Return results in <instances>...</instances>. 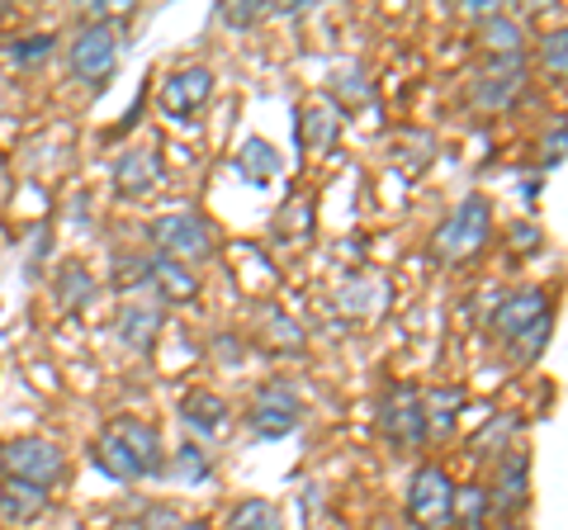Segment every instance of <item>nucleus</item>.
Wrapping results in <instances>:
<instances>
[{"label": "nucleus", "mask_w": 568, "mask_h": 530, "mask_svg": "<svg viewBox=\"0 0 568 530\" xmlns=\"http://www.w3.org/2000/svg\"><path fill=\"white\" fill-rule=\"evenodd\" d=\"M91 459H95V469L110 473L114 483H142V479H162L166 473L162 431L142 417H114L110 427L95 436Z\"/></svg>", "instance_id": "1"}, {"label": "nucleus", "mask_w": 568, "mask_h": 530, "mask_svg": "<svg viewBox=\"0 0 568 530\" xmlns=\"http://www.w3.org/2000/svg\"><path fill=\"white\" fill-rule=\"evenodd\" d=\"M488 233H493V208H488V200L484 194H465L450 214H446V223L436 227V237H432V252L440 256V261H465V256H474L478 246L488 242Z\"/></svg>", "instance_id": "2"}, {"label": "nucleus", "mask_w": 568, "mask_h": 530, "mask_svg": "<svg viewBox=\"0 0 568 530\" xmlns=\"http://www.w3.org/2000/svg\"><path fill=\"white\" fill-rule=\"evenodd\" d=\"M0 459H6V479H20L29 488H52L62 479V469H67V455L58 440H48V436H20V440H10L6 450H0Z\"/></svg>", "instance_id": "3"}, {"label": "nucleus", "mask_w": 568, "mask_h": 530, "mask_svg": "<svg viewBox=\"0 0 568 530\" xmlns=\"http://www.w3.org/2000/svg\"><path fill=\"white\" fill-rule=\"evenodd\" d=\"M67 67H71V77L77 81H91V85H104L114 77V67H119V33L114 24H81L77 29V39H71L67 48Z\"/></svg>", "instance_id": "4"}, {"label": "nucleus", "mask_w": 568, "mask_h": 530, "mask_svg": "<svg viewBox=\"0 0 568 530\" xmlns=\"http://www.w3.org/2000/svg\"><path fill=\"white\" fill-rule=\"evenodd\" d=\"M450 507H455V483L440 465H417L413 483H407V517L417 530H450Z\"/></svg>", "instance_id": "5"}, {"label": "nucleus", "mask_w": 568, "mask_h": 530, "mask_svg": "<svg viewBox=\"0 0 568 530\" xmlns=\"http://www.w3.org/2000/svg\"><path fill=\"white\" fill-rule=\"evenodd\" d=\"M304 421V398L294 394L290 379H265L252 398V431L261 440H284Z\"/></svg>", "instance_id": "6"}, {"label": "nucleus", "mask_w": 568, "mask_h": 530, "mask_svg": "<svg viewBox=\"0 0 568 530\" xmlns=\"http://www.w3.org/2000/svg\"><path fill=\"white\" fill-rule=\"evenodd\" d=\"M379 431L388 436V446L398 450H413L426 446V417H422V388L413 384H394L388 394L379 398Z\"/></svg>", "instance_id": "7"}, {"label": "nucleus", "mask_w": 568, "mask_h": 530, "mask_svg": "<svg viewBox=\"0 0 568 530\" xmlns=\"http://www.w3.org/2000/svg\"><path fill=\"white\" fill-rule=\"evenodd\" d=\"M526 81H530L526 52H511V58H488V62H484V72L474 77L469 95H474L478 110H507L511 100H521Z\"/></svg>", "instance_id": "8"}, {"label": "nucleus", "mask_w": 568, "mask_h": 530, "mask_svg": "<svg viewBox=\"0 0 568 530\" xmlns=\"http://www.w3.org/2000/svg\"><path fill=\"white\" fill-rule=\"evenodd\" d=\"M148 237L171 261H204L213 252V233L200 214H162L148 227Z\"/></svg>", "instance_id": "9"}, {"label": "nucleus", "mask_w": 568, "mask_h": 530, "mask_svg": "<svg viewBox=\"0 0 568 530\" xmlns=\"http://www.w3.org/2000/svg\"><path fill=\"white\" fill-rule=\"evenodd\" d=\"M213 85H219V77H213L209 67H181V72H171L162 81L156 104H162L166 119H194L213 100Z\"/></svg>", "instance_id": "10"}, {"label": "nucleus", "mask_w": 568, "mask_h": 530, "mask_svg": "<svg viewBox=\"0 0 568 530\" xmlns=\"http://www.w3.org/2000/svg\"><path fill=\"white\" fill-rule=\"evenodd\" d=\"M488 492V511L511 521V511H521L530 502V459L517 450V455H497V469H493V483L484 488Z\"/></svg>", "instance_id": "11"}, {"label": "nucleus", "mask_w": 568, "mask_h": 530, "mask_svg": "<svg viewBox=\"0 0 568 530\" xmlns=\"http://www.w3.org/2000/svg\"><path fill=\"white\" fill-rule=\"evenodd\" d=\"M555 308H549V294L540 285H526V289H511L503 304L493 308V332L503 342H517L526 327H536L540 317H549Z\"/></svg>", "instance_id": "12"}, {"label": "nucleus", "mask_w": 568, "mask_h": 530, "mask_svg": "<svg viewBox=\"0 0 568 530\" xmlns=\"http://www.w3.org/2000/svg\"><path fill=\"white\" fill-rule=\"evenodd\" d=\"M156 332H162V304L156 298H123V308L114 313V337L119 346L138 350V356H148Z\"/></svg>", "instance_id": "13"}, {"label": "nucleus", "mask_w": 568, "mask_h": 530, "mask_svg": "<svg viewBox=\"0 0 568 530\" xmlns=\"http://www.w3.org/2000/svg\"><path fill=\"white\" fill-rule=\"evenodd\" d=\"M162 152L156 147H133V152H123L119 162H114V190L123 194V200H142L156 181H162Z\"/></svg>", "instance_id": "14"}, {"label": "nucleus", "mask_w": 568, "mask_h": 530, "mask_svg": "<svg viewBox=\"0 0 568 530\" xmlns=\"http://www.w3.org/2000/svg\"><path fill=\"white\" fill-rule=\"evenodd\" d=\"M336 137H342V110H336L332 100H313L298 110V147L323 156L336 147Z\"/></svg>", "instance_id": "15"}, {"label": "nucleus", "mask_w": 568, "mask_h": 530, "mask_svg": "<svg viewBox=\"0 0 568 530\" xmlns=\"http://www.w3.org/2000/svg\"><path fill=\"white\" fill-rule=\"evenodd\" d=\"M233 166H237V175L246 185L265 190V185H275V175L284 171V156H280L275 143H265V137H246V143L237 147V156H233Z\"/></svg>", "instance_id": "16"}, {"label": "nucleus", "mask_w": 568, "mask_h": 530, "mask_svg": "<svg viewBox=\"0 0 568 530\" xmlns=\"http://www.w3.org/2000/svg\"><path fill=\"white\" fill-rule=\"evenodd\" d=\"M181 421L194 427L200 436H223L227 427V398L213 394V388H190L181 398Z\"/></svg>", "instance_id": "17"}, {"label": "nucleus", "mask_w": 568, "mask_h": 530, "mask_svg": "<svg viewBox=\"0 0 568 530\" xmlns=\"http://www.w3.org/2000/svg\"><path fill=\"white\" fill-rule=\"evenodd\" d=\"M148 285L162 294V298H171V304H190V298L200 294V279H194L181 261H171L162 252L148 256Z\"/></svg>", "instance_id": "18"}, {"label": "nucleus", "mask_w": 568, "mask_h": 530, "mask_svg": "<svg viewBox=\"0 0 568 530\" xmlns=\"http://www.w3.org/2000/svg\"><path fill=\"white\" fill-rule=\"evenodd\" d=\"M469 402V394L459 384H436L422 394V417H426V436H450L459 408Z\"/></svg>", "instance_id": "19"}, {"label": "nucleus", "mask_w": 568, "mask_h": 530, "mask_svg": "<svg viewBox=\"0 0 568 530\" xmlns=\"http://www.w3.org/2000/svg\"><path fill=\"white\" fill-rule=\"evenodd\" d=\"M43 511H48L43 488H29L20 479H0V517H6L10 526H29V521H39Z\"/></svg>", "instance_id": "20"}, {"label": "nucleus", "mask_w": 568, "mask_h": 530, "mask_svg": "<svg viewBox=\"0 0 568 530\" xmlns=\"http://www.w3.org/2000/svg\"><path fill=\"white\" fill-rule=\"evenodd\" d=\"M478 43H484L493 58H511V52H526V33H521V24L511 20V14L493 10V14L478 20Z\"/></svg>", "instance_id": "21"}, {"label": "nucleus", "mask_w": 568, "mask_h": 530, "mask_svg": "<svg viewBox=\"0 0 568 530\" xmlns=\"http://www.w3.org/2000/svg\"><path fill=\"white\" fill-rule=\"evenodd\" d=\"M52 294H58V308L62 313H81L95 298V279H91L85 265H62L58 279H52Z\"/></svg>", "instance_id": "22"}, {"label": "nucleus", "mask_w": 568, "mask_h": 530, "mask_svg": "<svg viewBox=\"0 0 568 530\" xmlns=\"http://www.w3.org/2000/svg\"><path fill=\"white\" fill-rule=\"evenodd\" d=\"M332 95L342 100V104H369V100H375V81H369V72H365L361 62H342L332 72Z\"/></svg>", "instance_id": "23"}, {"label": "nucleus", "mask_w": 568, "mask_h": 530, "mask_svg": "<svg viewBox=\"0 0 568 530\" xmlns=\"http://www.w3.org/2000/svg\"><path fill=\"white\" fill-rule=\"evenodd\" d=\"M488 521V492L469 483V488H455V507H450V526L455 530H484Z\"/></svg>", "instance_id": "24"}, {"label": "nucleus", "mask_w": 568, "mask_h": 530, "mask_svg": "<svg viewBox=\"0 0 568 530\" xmlns=\"http://www.w3.org/2000/svg\"><path fill=\"white\" fill-rule=\"evenodd\" d=\"M166 473H171V483H181V488L204 483L209 479V455L194 446V440H181V446H175V459L166 465Z\"/></svg>", "instance_id": "25"}, {"label": "nucleus", "mask_w": 568, "mask_h": 530, "mask_svg": "<svg viewBox=\"0 0 568 530\" xmlns=\"http://www.w3.org/2000/svg\"><path fill=\"white\" fill-rule=\"evenodd\" d=\"M227 530H284V517L271 498H246L242 507H233Z\"/></svg>", "instance_id": "26"}, {"label": "nucleus", "mask_w": 568, "mask_h": 530, "mask_svg": "<svg viewBox=\"0 0 568 530\" xmlns=\"http://www.w3.org/2000/svg\"><path fill=\"white\" fill-rule=\"evenodd\" d=\"M432 156H436V137H432V133H398V143H394V162H398L407 175H422Z\"/></svg>", "instance_id": "27"}, {"label": "nucleus", "mask_w": 568, "mask_h": 530, "mask_svg": "<svg viewBox=\"0 0 568 530\" xmlns=\"http://www.w3.org/2000/svg\"><path fill=\"white\" fill-rule=\"evenodd\" d=\"M549 337H555V313H549V317H540L536 327H526L517 342H507V356L517 360V365L540 360V356H545V346H549Z\"/></svg>", "instance_id": "28"}, {"label": "nucleus", "mask_w": 568, "mask_h": 530, "mask_svg": "<svg viewBox=\"0 0 568 530\" xmlns=\"http://www.w3.org/2000/svg\"><path fill=\"white\" fill-rule=\"evenodd\" d=\"M261 323H265V337L275 342V350H304V332H298V323L284 308H261Z\"/></svg>", "instance_id": "29"}, {"label": "nucleus", "mask_w": 568, "mask_h": 530, "mask_svg": "<svg viewBox=\"0 0 568 530\" xmlns=\"http://www.w3.org/2000/svg\"><path fill=\"white\" fill-rule=\"evenodd\" d=\"M275 237L284 242H308L313 237V204L308 200H290V208H280V218H275Z\"/></svg>", "instance_id": "30"}, {"label": "nucleus", "mask_w": 568, "mask_h": 530, "mask_svg": "<svg viewBox=\"0 0 568 530\" xmlns=\"http://www.w3.org/2000/svg\"><path fill=\"white\" fill-rule=\"evenodd\" d=\"M540 67L555 81H564V72H568V33L564 29H555V33H545L540 39Z\"/></svg>", "instance_id": "31"}, {"label": "nucleus", "mask_w": 568, "mask_h": 530, "mask_svg": "<svg viewBox=\"0 0 568 530\" xmlns=\"http://www.w3.org/2000/svg\"><path fill=\"white\" fill-rule=\"evenodd\" d=\"M219 20H223L227 29H252V24L265 20V6H261V0H223V6H219Z\"/></svg>", "instance_id": "32"}, {"label": "nucleus", "mask_w": 568, "mask_h": 530, "mask_svg": "<svg viewBox=\"0 0 568 530\" xmlns=\"http://www.w3.org/2000/svg\"><path fill=\"white\" fill-rule=\"evenodd\" d=\"M114 285L119 289H142V285H148V256L114 252Z\"/></svg>", "instance_id": "33"}, {"label": "nucleus", "mask_w": 568, "mask_h": 530, "mask_svg": "<svg viewBox=\"0 0 568 530\" xmlns=\"http://www.w3.org/2000/svg\"><path fill=\"white\" fill-rule=\"evenodd\" d=\"M52 43H58V33H29V39H14L10 43V62H20V67L43 62L52 52Z\"/></svg>", "instance_id": "34"}, {"label": "nucleus", "mask_w": 568, "mask_h": 530, "mask_svg": "<svg viewBox=\"0 0 568 530\" xmlns=\"http://www.w3.org/2000/svg\"><path fill=\"white\" fill-rule=\"evenodd\" d=\"M369 304V279L365 275H351L342 289H336V308H342L346 317H361Z\"/></svg>", "instance_id": "35"}, {"label": "nucleus", "mask_w": 568, "mask_h": 530, "mask_svg": "<svg viewBox=\"0 0 568 530\" xmlns=\"http://www.w3.org/2000/svg\"><path fill=\"white\" fill-rule=\"evenodd\" d=\"M511 431H517V417H493V421H488V431L478 436L474 446H478V450H493V455H507L503 440H507Z\"/></svg>", "instance_id": "36"}, {"label": "nucleus", "mask_w": 568, "mask_h": 530, "mask_svg": "<svg viewBox=\"0 0 568 530\" xmlns=\"http://www.w3.org/2000/svg\"><path fill=\"white\" fill-rule=\"evenodd\" d=\"M564 147H568V123H555V133H549L545 147H540V166H545V171L564 166Z\"/></svg>", "instance_id": "37"}, {"label": "nucleus", "mask_w": 568, "mask_h": 530, "mask_svg": "<svg viewBox=\"0 0 568 530\" xmlns=\"http://www.w3.org/2000/svg\"><path fill=\"white\" fill-rule=\"evenodd\" d=\"M517 246H521V252H536V246H540V233H536L530 223H521V227H517Z\"/></svg>", "instance_id": "38"}, {"label": "nucleus", "mask_w": 568, "mask_h": 530, "mask_svg": "<svg viewBox=\"0 0 568 530\" xmlns=\"http://www.w3.org/2000/svg\"><path fill=\"white\" fill-rule=\"evenodd\" d=\"M175 530H213V526H209V521H181Z\"/></svg>", "instance_id": "39"}, {"label": "nucleus", "mask_w": 568, "mask_h": 530, "mask_svg": "<svg viewBox=\"0 0 568 530\" xmlns=\"http://www.w3.org/2000/svg\"><path fill=\"white\" fill-rule=\"evenodd\" d=\"M503 530H521V526H511V521H507V526H503Z\"/></svg>", "instance_id": "40"}]
</instances>
